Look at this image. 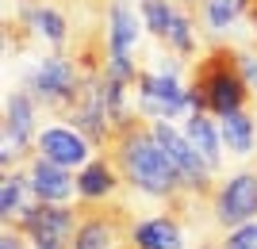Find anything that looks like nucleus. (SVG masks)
I'll use <instances>...</instances> for the list:
<instances>
[{
    "label": "nucleus",
    "instance_id": "nucleus-1",
    "mask_svg": "<svg viewBox=\"0 0 257 249\" xmlns=\"http://www.w3.org/2000/svg\"><path fill=\"white\" fill-rule=\"evenodd\" d=\"M104 150L115 161L123 184L139 188L146 195H158V199H169V203L177 195L188 192L181 173H177V165L169 161V153L161 150V142L154 138V127L142 111L139 115H127V119L119 123Z\"/></svg>",
    "mask_w": 257,
    "mask_h": 249
},
{
    "label": "nucleus",
    "instance_id": "nucleus-2",
    "mask_svg": "<svg viewBox=\"0 0 257 249\" xmlns=\"http://www.w3.org/2000/svg\"><path fill=\"white\" fill-rule=\"evenodd\" d=\"M253 96L242 77L238 54L226 46H215L200 58V65H192V85H188V104L192 111H211V115H230L242 111L246 100Z\"/></svg>",
    "mask_w": 257,
    "mask_h": 249
},
{
    "label": "nucleus",
    "instance_id": "nucleus-3",
    "mask_svg": "<svg viewBox=\"0 0 257 249\" xmlns=\"http://www.w3.org/2000/svg\"><path fill=\"white\" fill-rule=\"evenodd\" d=\"M135 218L127 207L111 199H81L77 207V234L69 249H123L131 241Z\"/></svg>",
    "mask_w": 257,
    "mask_h": 249
},
{
    "label": "nucleus",
    "instance_id": "nucleus-4",
    "mask_svg": "<svg viewBox=\"0 0 257 249\" xmlns=\"http://www.w3.org/2000/svg\"><path fill=\"white\" fill-rule=\"evenodd\" d=\"M16 226L23 230V238L35 249H69L73 234H77V207L39 199V203H31V211Z\"/></svg>",
    "mask_w": 257,
    "mask_h": 249
},
{
    "label": "nucleus",
    "instance_id": "nucleus-5",
    "mask_svg": "<svg viewBox=\"0 0 257 249\" xmlns=\"http://www.w3.org/2000/svg\"><path fill=\"white\" fill-rule=\"evenodd\" d=\"M135 88H139V111L146 119H173L181 111H192L188 88H181L173 73H139Z\"/></svg>",
    "mask_w": 257,
    "mask_h": 249
},
{
    "label": "nucleus",
    "instance_id": "nucleus-6",
    "mask_svg": "<svg viewBox=\"0 0 257 249\" xmlns=\"http://www.w3.org/2000/svg\"><path fill=\"white\" fill-rule=\"evenodd\" d=\"M215 222L219 226H242L257 218V173H238L215 188Z\"/></svg>",
    "mask_w": 257,
    "mask_h": 249
},
{
    "label": "nucleus",
    "instance_id": "nucleus-7",
    "mask_svg": "<svg viewBox=\"0 0 257 249\" xmlns=\"http://www.w3.org/2000/svg\"><path fill=\"white\" fill-rule=\"evenodd\" d=\"M81 77H85L81 65H73L62 54H54V58H46V62H39V69L31 73V92L43 100V104H50V108H65V104L73 100Z\"/></svg>",
    "mask_w": 257,
    "mask_h": 249
},
{
    "label": "nucleus",
    "instance_id": "nucleus-8",
    "mask_svg": "<svg viewBox=\"0 0 257 249\" xmlns=\"http://www.w3.org/2000/svg\"><path fill=\"white\" fill-rule=\"evenodd\" d=\"M35 150L50 157V161L65 165V169H77V165H88V153H92V142L81 130L69 127H46L39 138H35Z\"/></svg>",
    "mask_w": 257,
    "mask_h": 249
},
{
    "label": "nucleus",
    "instance_id": "nucleus-9",
    "mask_svg": "<svg viewBox=\"0 0 257 249\" xmlns=\"http://www.w3.org/2000/svg\"><path fill=\"white\" fill-rule=\"evenodd\" d=\"M31 192L35 199H50V203H65L69 195L77 192V176H69V169L58 161H50V157H35L31 161Z\"/></svg>",
    "mask_w": 257,
    "mask_h": 249
},
{
    "label": "nucleus",
    "instance_id": "nucleus-10",
    "mask_svg": "<svg viewBox=\"0 0 257 249\" xmlns=\"http://www.w3.org/2000/svg\"><path fill=\"white\" fill-rule=\"evenodd\" d=\"M123 184V176H119L115 161L111 157H96V161L81 165V173H77V195L81 199H111L115 188Z\"/></svg>",
    "mask_w": 257,
    "mask_h": 249
},
{
    "label": "nucleus",
    "instance_id": "nucleus-11",
    "mask_svg": "<svg viewBox=\"0 0 257 249\" xmlns=\"http://www.w3.org/2000/svg\"><path fill=\"white\" fill-rule=\"evenodd\" d=\"M135 43H139V12L127 0H115L107 12V46L115 58H131Z\"/></svg>",
    "mask_w": 257,
    "mask_h": 249
},
{
    "label": "nucleus",
    "instance_id": "nucleus-12",
    "mask_svg": "<svg viewBox=\"0 0 257 249\" xmlns=\"http://www.w3.org/2000/svg\"><path fill=\"white\" fill-rule=\"evenodd\" d=\"M131 241H135V249H181L184 245V230H181V222L173 215H161V218L135 222Z\"/></svg>",
    "mask_w": 257,
    "mask_h": 249
},
{
    "label": "nucleus",
    "instance_id": "nucleus-13",
    "mask_svg": "<svg viewBox=\"0 0 257 249\" xmlns=\"http://www.w3.org/2000/svg\"><path fill=\"white\" fill-rule=\"evenodd\" d=\"M188 142H192L196 150H200V157H204L211 169H219V161H223V134L215 130L211 123V111H192L188 115Z\"/></svg>",
    "mask_w": 257,
    "mask_h": 249
},
{
    "label": "nucleus",
    "instance_id": "nucleus-14",
    "mask_svg": "<svg viewBox=\"0 0 257 249\" xmlns=\"http://www.w3.org/2000/svg\"><path fill=\"white\" fill-rule=\"evenodd\" d=\"M219 134H223V146L234 153V157H249V153H253L257 130H253V115H249L246 108H242V111H230V115H223V123H219Z\"/></svg>",
    "mask_w": 257,
    "mask_h": 249
},
{
    "label": "nucleus",
    "instance_id": "nucleus-15",
    "mask_svg": "<svg viewBox=\"0 0 257 249\" xmlns=\"http://www.w3.org/2000/svg\"><path fill=\"white\" fill-rule=\"evenodd\" d=\"M27 188H31V176L23 180L20 173L12 176V169L4 173V188H0V215H4V226H16V222L31 211V207H27V199H23V195H27Z\"/></svg>",
    "mask_w": 257,
    "mask_h": 249
},
{
    "label": "nucleus",
    "instance_id": "nucleus-16",
    "mask_svg": "<svg viewBox=\"0 0 257 249\" xmlns=\"http://www.w3.org/2000/svg\"><path fill=\"white\" fill-rule=\"evenodd\" d=\"M23 23H27V27H31L39 39H50L54 46L65 43V20H62L54 8H46V4H35V8L23 16Z\"/></svg>",
    "mask_w": 257,
    "mask_h": 249
},
{
    "label": "nucleus",
    "instance_id": "nucleus-17",
    "mask_svg": "<svg viewBox=\"0 0 257 249\" xmlns=\"http://www.w3.org/2000/svg\"><path fill=\"white\" fill-rule=\"evenodd\" d=\"M253 0H204V23L211 31H223L234 20H242Z\"/></svg>",
    "mask_w": 257,
    "mask_h": 249
},
{
    "label": "nucleus",
    "instance_id": "nucleus-18",
    "mask_svg": "<svg viewBox=\"0 0 257 249\" xmlns=\"http://www.w3.org/2000/svg\"><path fill=\"white\" fill-rule=\"evenodd\" d=\"M173 16H177V8H173L169 0H142V23H146V31L158 35V39L169 35Z\"/></svg>",
    "mask_w": 257,
    "mask_h": 249
},
{
    "label": "nucleus",
    "instance_id": "nucleus-19",
    "mask_svg": "<svg viewBox=\"0 0 257 249\" xmlns=\"http://www.w3.org/2000/svg\"><path fill=\"white\" fill-rule=\"evenodd\" d=\"M165 43H169V50H177V54H192V50H196L192 16H188V12H177V16H173L169 35H165Z\"/></svg>",
    "mask_w": 257,
    "mask_h": 249
},
{
    "label": "nucleus",
    "instance_id": "nucleus-20",
    "mask_svg": "<svg viewBox=\"0 0 257 249\" xmlns=\"http://www.w3.org/2000/svg\"><path fill=\"white\" fill-rule=\"evenodd\" d=\"M223 249H257V222H242L223 238Z\"/></svg>",
    "mask_w": 257,
    "mask_h": 249
},
{
    "label": "nucleus",
    "instance_id": "nucleus-21",
    "mask_svg": "<svg viewBox=\"0 0 257 249\" xmlns=\"http://www.w3.org/2000/svg\"><path fill=\"white\" fill-rule=\"evenodd\" d=\"M238 65H242V77H246L249 92H257V54H238Z\"/></svg>",
    "mask_w": 257,
    "mask_h": 249
},
{
    "label": "nucleus",
    "instance_id": "nucleus-22",
    "mask_svg": "<svg viewBox=\"0 0 257 249\" xmlns=\"http://www.w3.org/2000/svg\"><path fill=\"white\" fill-rule=\"evenodd\" d=\"M0 249H23V230H20V226H4Z\"/></svg>",
    "mask_w": 257,
    "mask_h": 249
}]
</instances>
